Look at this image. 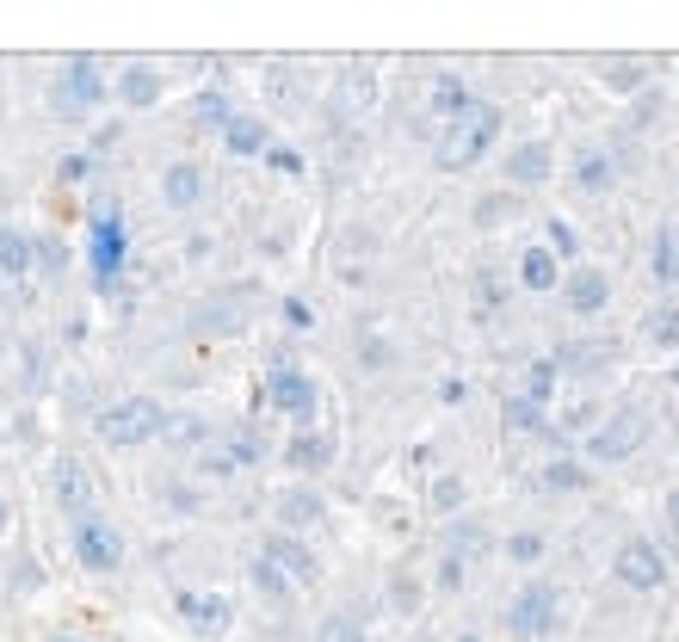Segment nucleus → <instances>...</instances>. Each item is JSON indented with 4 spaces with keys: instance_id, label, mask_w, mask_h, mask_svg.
Instances as JSON below:
<instances>
[{
    "instance_id": "nucleus-1",
    "label": "nucleus",
    "mask_w": 679,
    "mask_h": 642,
    "mask_svg": "<svg viewBox=\"0 0 679 642\" xmlns=\"http://www.w3.org/2000/svg\"><path fill=\"white\" fill-rule=\"evenodd\" d=\"M494 130H500V105L476 99L463 118H451V130H445V142H439V167H470V161H482V149L494 142Z\"/></svg>"
},
{
    "instance_id": "nucleus-2",
    "label": "nucleus",
    "mask_w": 679,
    "mask_h": 642,
    "mask_svg": "<svg viewBox=\"0 0 679 642\" xmlns=\"http://www.w3.org/2000/svg\"><path fill=\"white\" fill-rule=\"evenodd\" d=\"M642 439H649V414H642V408H618L612 420H599V426H593L587 451H593L599 463H624Z\"/></svg>"
},
{
    "instance_id": "nucleus-3",
    "label": "nucleus",
    "mask_w": 679,
    "mask_h": 642,
    "mask_svg": "<svg viewBox=\"0 0 679 642\" xmlns=\"http://www.w3.org/2000/svg\"><path fill=\"white\" fill-rule=\"evenodd\" d=\"M500 624H507L513 636H525V642H531V636H544V630L556 624V587L531 581V587H525L513 605H507V618H500Z\"/></svg>"
},
{
    "instance_id": "nucleus-4",
    "label": "nucleus",
    "mask_w": 679,
    "mask_h": 642,
    "mask_svg": "<svg viewBox=\"0 0 679 642\" xmlns=\"http://www.w3.org/2000/svg\"><path fill=\"white\" fill-rule=\"evenodd\" d=\"M612 568H618V581H624L630 593H655V587L667 581V556H661L649 538H630V544L618 550V562H612Z\"/></svg>"
},
{
    "instance_id": "nucleus-5",
    "label": "nucleus",
    "mask_w": 679,
    "mask_h": 642,
    "mask_svg": "<svg viewBox=\"0 0 679 642\" xmlns=\"http://www.w3.org/2000/svg\"><path fill=\"white\" fill-rule=\"evenodd\" d=\"M562 297H568V309H575V315H599L605 297H612V278H605L599 266H581L575 278L562 284Z\"/></svg>"
},
{
    "instance_id": "nucleus-6",
    "label": "nucleus",
    "mask_w": 679,
    "mask_h": 642,
    "mask_svg": "<svg viewBox=\"0 0 679 642\" xmlns=\"http://www.w3.org/2000/svg\"><path fill=\"white\" fill-rule=\"evenodd\" d=\"M507 180L513 186H544L550 180V142H525L507 155Z\"/></svg>"
},
{
    "instance_id": "nucleus-7",
    "label": "nucleus",
    "mask_w": 679,
    "mask_h": 642,
    "mask_svg": "<svg viewBox=\"0 0 679 642\" xmlns=\"http://www.w3.org/2000/svg\"><path fill=\"white\" fill-rule=\"evenodd\" d=\"M519 278H525V291H556V254L550 247H525V260H519Z\"/></svg>"
},
{
    "instance_id": "nucleus-8",
    "label": "nucleus",
    "mask_w": 679,
    "mask_h": 642,
    "mask_svg": "<svg viewBox=\"0 0 679 642\" xmlns=\"http://www.w3.org/2000/svg\"><path fill=\"white\" fill-rule=\"evenodd\" d=\"M612 180H618V167H612V155H581V167H575V186L587 192V198H599V192H612Z\"/></svg>"
},
{
    "instance_id": "nucleus-9",
    "label": "nucleus",
    "mask_w": 679,
    "mask_h": 642,
    "mask_svg": "<svg viewBox=\"0 0 679 642\" xmlns=\"http://www.w3.org/2000/svg\"><path fill=\"white\" fill-rule=\"evenodd\" d=\"M544 488H550V494H581V488H587V463L550 457V463H544Z\"/></svg>"
},
{
    "instance_id": "nucleus-10",
    "label": "nucleus",
    "mask_w": 679,
    "mask_h": 642,
    "mask_svg": "<svg viewBox=\"0 0 679 642\" xmlns=\"http://www.w3.org/2000/svg\"><path fill=\"white\" fill-rule=\"evenodd\" d=\"M470 105H476V99H470V87H463L457 75H439V81H433V112H439V118H463Z\"/></svg>"
},
{
    "instance_id": "nucleus-11",
    "label": "nucleus",
    "mask_w": 679,
    "mask_h": 642,
    "mask_svg": "<svg viewBox=\"0 0 679 642\" xmlns=\"http://www.w3.org/2000/svg\"><path fill=\"white\" fill-rule=\"evenodd\" d=\"M642 334H649L655 346H679V303H655L649 315H642Z\"/></svg>"
},
{
    "instance_id": "nucleus-12",
    "label": "nucleus",
    "mask_w": 679,
    "mask_h": 642,
    "mask_svg": "<svg viewBox=\"0 0 679 642\" xmlns=\"http://www.w3.org/2000/svg\"><path fill=\"white\" fill-rule=\"evenodd\" d=\"M556 359H531V371H525V402H538V408H550V396H556Z\"/></svg>"
},
{
    "instance_id": "nucleus-13",
    "label": "nucleus",
    "mask_w": 679,
    "mask_h": 642,
    "mask_svg": "<svg viewBox=\"0 0 679 642\" xmlns=\"http://www.w3.org/2000/svg\"><path fill=\"white\" fill-rule=\"evenodd\" d=\"M593 75H599V81H612L618 93H642L649 68H642V62H593Z\"/></svg>"
},
{
    "instance_id": "nucleus-14",
    "label": "nucleus",
    "mask_w": 679,
    "mask_h": 642,
    "mask_svg": "<svg viewBox=\"0 0 679 642\" xmlns=\"http://www.w3.org/2000/svg\"><path fill=\"white\" fill-rule=\"evenodd\" d=\"M500 420H507L513 433H538V426H544V408L525 402V396H507V402H500Z\"/></svg>"
},
{
    "instance_id": "nucleus-15",
    "label": "nucleus",
    "mask_w": 679,
    "mask_h": 642,
    "mask_svg": "<svg viewBox=\"0 0 679 642\" xmlns=\"http://www.w3.org/2000/svg\"><path fill=\"white\" fill-rule=\"evenodd\" d=\"M149 420H155L149 408H142V402H130V408H118V414H105L99 426H105V433H112V439H136V433H142V426H149Z\"/></svg>"
},
{
    "instance_id": "nucleus-16",
    "label": "nucleus",
    "mask_w": 679,
    "mask_h": 642,
    "mask_svg": "<svg viewBox=\"0 0 679 642\" xmlns=\"http://www.w3.org/2000/svg\"><path fill=\"white\" fill-rule=\"evenodd\" d=\"M655 278H661V284L679 278V235H673V229H661V241H655Z\"/></svg>"
},
{
    "instance_id": "nucleus-17",
    "label": "nucleus",
    "mask_w": 679,
    "mask_h": 642,
    "mask_svg": "<svg viewBox=\"0 0 679 642\" xmlns=\"http://www.w3.org/2000/svg\"><path fill=\"white\" fill-rule=\"evenodd\" d=\"M544 550H550L544 531H513V538H507V556H513V562H538Z\"/></svg>"
},
{
    "instance_id": "nucleus-18",
    "label": "nucleus",
    "mask_w": 679,
    "mask_h": 642,
    "mask_svg": "<svg viewBox=\"0 0 679 642\" xmlns=\"http://www.w3.org/2000/svg\"><path fill=\"white\" fill-rule=\"evenodd\" d=\"M476 303H482V309H500V303H507V278L482 266V272H476Z\"/></svg>"
},
{
    "instance_id": "nucleus-19",
    "label": "nucleus",
    "mask_w": 679,
    "mask_h": 642,
    "mask_svg": "<svg viewBox=\"0 0 679 642\" xmlns=\"http://www.w3.org/2000/svg\"><path fill=\"white\" fill-rule=\"evenodd\" d=\"M507 217H513V198H482V204H476V223H482V229L507 223Z\"/></svg>"
},
{
    "instance_id": "nucleus-20",
    "label": "nucleus",
    "mask_w": 679,
    "mask_h": 642,
    "mask_svg": "<svg viewBox=\"0 0 679 642\" xmlns=\"http://www.w3.org/2000/svg\"><path fill=\"white\" fill-rule=\"evenodd\" d=\"M278 402L284 408H309V383L303 377H278Z\"/></svg>"
},
{
    "instance_id": "nucleus-21",
    "label": "nucleus",
    "mask_w": 679,
    "mask_h": 642,
    "mask_svg": "<svg viewBox=\"0 0 679 642\" xmlns=\"http://www.w3.org/2000/svg\"><path fill=\"white\" fill-rule=\"evenodd\" d=\"M167 192H173V204H192V192H198V173H192V167H180V173L167 180Z\"/></svg>"
},
{
    "instance_id": "nucleus-22",
    "label": "nucleus",
    "mask_w": 679,
    "mask_h": 642,
    "mask_svg": "<svg viewBox=\"0 0 679 642\" xmlns=\"http://www.w3.org/2000/svg\"><path fill=\"white\" fill-rule=\"evenodd\" d=\"M457 501H463V482H457V476H451V482H439V488H433V507H439V513H451V507H457Z\"/></svg>"
},
{
    "instance_id": "nucleus-23",
    "label": "nucleus",
    "mask_w": 679,
    "mask_h": 642,
    "mask_svg": "<svg viewBox=\"0 0 679 642\" xmlns=\"http://www.w3.org/2000/svg\"><path fill=\"white\" fill-rule=\"evenodd\" d=\"M118 266V229H99V272Z\"/></svg>"
},
{
    "instance_id": "nucleus-24",
    "label": "nucleus",
    "mask_w": 679,
    "mask_h": 642,
    "mask_svg": "<svg viewBox=\"0 0 679 642\" xmlns=\"http://www.w3.org/2000/svg\"><path fill=\"white\" fill-rule=\"evenodd\" d=\"M550 241H556L550 254H575V229H568L562 217H550Z\"/></svg>"
},
{
    "instance_id": "nucleus-25",
    "label": "nucleus",
    "mask_w": 679,
    "mask_h": 642,
    "mask_svg": "<svg viewBox=\"0 0 679 642\" xmlns=\"http://www.w3.org/2000/svg\"><path fill=\"white\" fill-rule=\"evenodd\" d=\"M439 581H445V587H451V593H457V587H463V562H457V556H445V562H439Z\"/></svg>"
},
{
    "instance_id": "nucleus-26",
    "label": "nucleus",
    "mask_w": 679,
    "mask_h": 642,
    "mask_svg": "<svg viewBox=\"0 0 679 642\" xmlns=\"http://www.w3.org/2000/svg\"><path fill=\"white\" fill-rule=\"evenodd\" d=\"M328 642H359V624H346V618L328 624Z\"/></svg>"
},
{
    "instance_id": "nucleus-27",
    "label": "nucleus",
    "mask_w": 679,
    "mask_h": 642,
    "mask_svg": "<svg viewBox=\"0 0 679 642\" xmlns=\"http://www.w3.org/2000/svg\"><path fill=\"white\" fill-rule=\"evenodd\" d=\"M667 519H673V531H679V494H673V501H667Z\"/></svg>"
},
{
    "instance_id": "nucleus-28",
    "label": "nucleus",
    "mask_w": 679,
    "mask_h": 642,
    "mask_svg": "<svg viewBox=\"0 0 679 642\" xmlns=\"http://www.w3.org/2000/svg\"><path fill=\"white\" fill-rule=\"evenodd\" d=\"M463 642H476V636H463Z\"/></svg>"
}]
</instances>
